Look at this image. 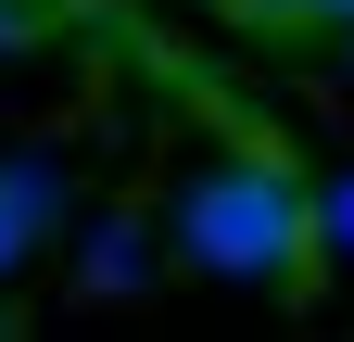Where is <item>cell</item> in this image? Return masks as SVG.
<instances>
[{
	"instance_id": "4",
	"label": "cell",
	"mask_w": 354,
	"mask_h": 342,
	"mask_svg": "<svg viewBox=\"0 0 354 342\" xmlns=\"http://www.w3.org/2000/svg\"><path fill=\"white\" fill-rule=\"evenodd\" d=\"M0 330H13V317H0Z\"/></svg>"
},
{
	"instance_id": "3",
	"label": "cell",
	"mask_w": 354,
	"mask_h": 342,
	"mask_svg": "<svg viewBox=\"0 0 354 342\" xmlns=\"http://www.w3.org/2000/svg\"><path fill=\"white\" fill-rule=\"evenodd\" d=\"M329 13H354V0H329Z\"/></svg>"
},
{
	"instance_id": "2",
	"label": "cell",
	"mask_w": 354,
	"mask_h": 342,
	"mask_svg": "<svg viewBox=\"0 0 354 342\" xmlns=\"http://www.w3.org/2000/svg\"><path fill=\"white\" fill-rule=\"evenodd\" d=\"M26 228H38V216H26V190H0V267L26 253Z\"/></svg>"
},
{
	"instance_id": "1",
	"label": "cell",
	"mask_w": 354,
	"mask_h": 342,
	"mask_svg": "<svg viewBox=\"0 0 354 342\" xmlns=\"http://www.w3.org/2000/svg\"><path fill=\"white\" fill-rule=\"evenodd\" d=\"M177 241H190V267H215V279H304L317 267V203L266 152H241V165H203L190 178Z\"/></svg>"
}]
</instances>
